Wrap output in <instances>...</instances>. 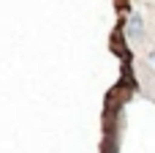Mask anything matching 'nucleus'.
Instances as JSON below:
<instances>
[{
    "instance_id": "f257e3e1",
    "label": "nucleus",
    "mask_w": 155,
    "mask_h": 153,
    "mask_svg": "<svg viewBox=\"0 0 155 153\" xmlns=\"http://www.w3.org/2000/svg\"><path fill=\"white\" fill-rule=\"evenodd\" d=\"M147 33V25H144V16L139 11H131L125 16V38L128 41H142Z\"/></svg>"
},
{
    "instance_id": "7ed1b4c3",
    "label": "nucleus",
    "mask_w": 155,
    "mask_h": 153,
    "mask_svg": "<svg viewBox=\"0 0 155 153\" xmlns=\"http://www.w3.org/2000/svg\"><path fill=\"white\" fill-rule=\"evenodd\" d=\"M147 66H153V68H155V49H153V52H147Z\"/></svg>"
},
{
    "instance_id": "f03ea898",
    "label": "nucleus",
    "mask_w": 155,
    "mask_h": 153,
    "mask_svg": "<svg viewBox=\"0 0 155 153\" xmlns=\"http://www.w3.org/2000/svg\"><path fill=\"white\" fill-rule=\"evenodd\" d=\"M106 153H120V137H117V134L112 137V142H109V151H106Z\"/></svg>"
}]
</instances>
